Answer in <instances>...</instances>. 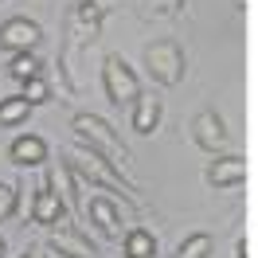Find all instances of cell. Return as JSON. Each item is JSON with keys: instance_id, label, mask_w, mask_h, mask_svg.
Here are the masks:
<instances>
[{"instance_id": "obj_17", "label": "cell", "mask_w": 258, "mask_h": 258, "mask_svg": "<svg viewBox=\"0 0 258 258\" xmlns=\"http://www.w3.org/2000/svg\"><path fill=\"white\" fill-rule=\"evenodd\" d=\"M28 113H32V106L20 94L4 98V102H0V125H20V121H28Z\"/></svg>"}, {"instance_id": "obj_25", "label": "cell", "mask_w": 258, "mask_h": 258, "mask_svg": "<svg viewBox=\"0 0 258 258\" xmlns=\"http://www.w3.org/2000/svg\"><path fill=\"white\" fill-rule=\"evenodd\" d=\"M0 258H4V239H0Z\"/></svg>"}, {"instance_id": "obj_24", "label": "cell", "mask_w": 258, "mask_h": 258, "mask_svg": "<svg viewBox=\"0 0 258 258\" xmlns=\"http://www.w3.org/2000/svg\"><path fill=\"white\" fill-rule=\"evenodd\" d=\"M24 258H43V250H28V254H24Z\"/></svg>"}, {"instance_id": "obj_1", "label": "cell", "mask_w": 258, "mask_h": 258, "mask_svg": "<svg viewBox=\"0 0 258 258\" xmlns=\"http://www.w3.org/2000/svg\"><path fill=\"white\" fill-rule=\"evenodd\" d=\"M75 137L86 141L94 153H102V157L113 164V172L125 180L133 192L141 188V180H137V172H133V161H129V149L121 145V137L110 129V121H102L98 113H79V117H75Z\"/></svg>"}, {"instance_id": "obj_4", "label": "cell", "mask_w": 258, "mask_h": 258, "mask_svg": "<svg viewBox=\"0 0 258 258\" xmlns=\"http://www.w3.org/2000/svg\"><path fill=\"white\" fill-rule=\"evenodd\" d=\"M102 86H106V98L113 106H133L137 94H141V82H137V75L129 71V63L121 55H106V63H102Z\"/></svg>"}, {"instance_id": "obj_15", "label": "cell", "mask_w": 258, "mask_h": 258, "mask_svg": "<svg viewBox=\"0 0 258 258\" xmlns=\"http://www.w3.org/2000/svg\"><path fill=\"white\" fill-rule=\"evenodd\" d=\"M211 246H215V242H211L208 231H196V235H188V239L176 246V258H208Z\"/></svg>"}, {"instance_id": "obj_8", "label": "cell", "mask_w": 258, "mask_h": 258, "mask_svg": "<svg viewBox=\"0 0 258 258\" xmlns=\"http://www.w3.org/2000/svg\"><path fill=\"white\" fill-rule=\"evenodd\" d=\"M250 176V161L246 157H219V161L208 168V184L211 188H235Z\"/></svg>"}, {"instance_id": "obj_20", "label": "cell", "mask_w": 258, "mask_h": 258, "mask_svg": "<svg viewBox=\"0 0 258 258\" xmlns=\"http://www.w3.org/2000/svg\"><path fill=\"white\" fill-rule=\"evenodd\" d=\"M184 4L188 0H149L145 16H176V12H184Z\"/></svg>"}, {"instance_id": "obj_21", "label": "cell", "mask_w": 258, "mask_h": 258, "mask_svg": "<svg viewBox=\"0 0 258 258\" xmlns=\"http://www.w3.org/2000/svg\"><path fill=\"white\" fill-rule=\"evenodd\" d=\"M24 102H28V106H39V102H47V82L43 79H28L24 82Z\"/></svg>"}, {"instance_id": "obj_6", "label": "cell", "mask_w": 258, "mask_h": 258, "mask_svg": "<svg viewBox=\"0 0 258 258\" xmlns=\"http://www.w3.org/2000/svg\"><path fill=\"white\" fill-rule=\"evenodd\" d=\"M192 141L204 153H219V149L227 145V125H223V117L215 110H200L192 117Z\"/></svg>"}, {"instance_id": "obj_7", "label": "cell", "mask_w": 258, "mask_h": 258, "mask_svg": "<svg viewBox=\"0 0 258 258\" xmlns=\"http://www.w3.org/2000/svg\"><path fill=\"white\" fill-rule=\"evenodd\" d=\"M82 211L90 215V223H98V231L106 235V239H121V211L113 204V196H90Z\"/></svg>"}, {"instance_id": "obj_2", "label": "cell", "mask_w": 258, "mask_h": 258, "mask_svg": "<svg viewBox=\"0 0 258 258\" xmlns=\"http://www.w3.org/2000/svg\"><path fill=\"white\" fill-rule=\"evenodd\" d=\"M67 157H71L67 164H71V168H75L82 180H90L94 188H102V192H110V196H121V204H125V208H137V196H133V188H129L125 180L113 172V164L106 161L102 153H94L86 141H75Z\"/></svg>"}, {"instance_id": "obj_23", "label": "cell", "mask_w": 258, "mask_h": 258, "mask_svg": "<svg viewBox=\"0 0 258 258\" xmlns=\"http://www.w3.org/2000/svg\"><path fill=\"white\" fill-rule=\"evenodd\" d=\"M231 4H235L239 12H246V8H250V0H231Z\"/></svg>"}, {"instance_id": "obj_13", "label": "cell", "mask_w": 258, "mask_h": 258, "mask_svg": "<svg viewBox=\"0 0 258 258\" xmlns=\"http://www.w3.org/2000/svg\"><path fill=\"white\" fill-rule=\"evenodd\" d=\"M157 121H161V98L157 94H137V102H133V129L149 137V133L157 129Z\"/></svg>"}, {"instance_id": "obj_18", "label": "cell", "mask_w": 258, "mask_h": 258, "mask_svg": "<svg viewBox=\"0 0 258 258\" xmlns=\"http://www.w3.org/2000/svg\"><path fill=\"white\" fill-rule=\"evenodd\" d=\"M106 12H110V0H75V12L71 16H79L82 24H102Z\"/></svg>"}, {"instance_id": "obj_22", "label": "cell", "mask_w": 258, "mask_h": 258, "mask_svg": "<svg viewBox=\"0 0 258 258\" xmlns=\"http://www.w3.org/2000/svg\"><path fill=\"white\" fill-rule=\"evenodd\" d=\"M235 254H239V258H250V242L242 239V242H239V246H235Z\"/></svg>"}, {"instance_id": "obj_11", "label": "cell", "mask_w": 258, "mask_h": 258, "mask_svg": "<svg viewBox=\"0 0 258 258\" xmlns=\"http://www.w3.org/2000/svg\"><path fill=\"white\" fill-rule=\"evenodd\" d=\"M51 250H59L63 258H94V242L90 239H82L75 227H63V231H55L51 235Z\"/></svg>"}, {"instance_id": "obj_10", "label": "cell", "mask_w": 258, "mask_h": 258, "mask_svg": "<svg viewBox=\"0 0 258 258\" xmlns=\"http://www.w3.org/2000/svg\"><path fill=\"white\" fill-rule=\"evenodd\" d=\"M8 157H12V164H20V168H39V164L47 161V145H43V137L28 133V137H16V141H12Z\"/></svg>"}, {"instance_id": "obj_12", "label": "cell", "mask_w": 258, "mask_h": 258, "mask_svg": "<svg viewBox=\"0 0 258 258\" xmlns=\"http://www.w3.org/2000/svg\"><path fill=\"white\" fill-rule=\"evenodd\" d=\"M47 188H59V200H63L67 208H82V188H79V172L71 168V164H59V168H51L47 176Z\"/></svg>"}, {"instance_id": "obj_5", "label": "cell", "mask_w": 258, "mask_h": 258, "mask_svg": "<svg viewBox=\"0 0 258 258\" xmlns=\"http://www.w3.org/2000/svg\"><path fill=\"white\" fill-rule=\"evenodd\" d=\"M39 39H43V28L28 16H12L0 24V51H8V55H24V51H35L39 47Z\"/></svg>"}, {"instance_id": "obj_9", "label": "cell", "mask_w": 258, "mask_h": 258, "mask_svg": "<svg viewBox=\"0 0 258 258\" xmlns=\"http://www.w3.org/2000/svg\"><path fill=\"white\" fill-rule=\"evenodd\" d=\"M32 219L35 223H43V227H55V223H67V204L59 200V192L55 188H39L32 200Z\"/></svg>"}, {"instance_id": "obj_14", "label": "cell", "mask_w": 258, "mask_h": 258, "mask_svg": "<svg viewBox=\"0 0 258 258\" xmlns=\"http://www.w3.org/2000/svg\"><path fill=\"white\" fill-rule=\"evenodd\" d=\"M153 254H157V239L149 235L145 227L125 231V258H153Z\"/></svg>"}, {"instance_id": "obj_16", "label": "cell", "mask_w": 258, "mask_h": 258, "mask_svg": "<svg viewBox=\"0 0 258 258\" xmlns=\"http://www.w3.org/2000/svg\"><path fill=\"white\" fill-rule=\"evenodd\" d=\"M8 71H12V79H16V82H28V79H39L43 63L35 59L32 51H24V55H12V67H8Z\"/></svg>"}, {"instance_id": "obj_3", "label": "cell", "mask_w": 258, "mask_h": 258, "mask_svg": "<svg viewBox=\"0 0 258 258\" xmlns=\"http://www.w3.org/2000/svg\"><path fill=\"white\" fill-rule=\"evenodd\" d=\"M145 63H149V75L161 86H176L184 79V71H188V59H184L176 39H153L145 47Z\"/></svg>"}, {"instance_id": "obj_19", "label": "cell", "mask_w": 258, "mask_h": 258, "mask_svg": "<svg viewBox=\"0 0 258 258\" xmlns=\"http://www.w3.org/2000/svg\"><path fill=\"white\" fill-rule=\"evenodd\" d=\"M16 208H20V192L12 188V184H0V223H4V219H12Z\"/></svg>"}]
</instances>
